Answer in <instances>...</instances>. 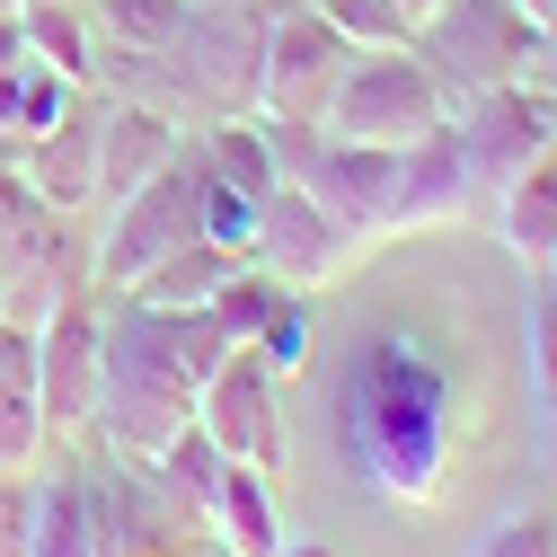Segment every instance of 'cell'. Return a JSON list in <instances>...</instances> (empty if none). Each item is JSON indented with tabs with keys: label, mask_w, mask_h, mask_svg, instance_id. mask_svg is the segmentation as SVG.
Returning a JSON list of instances; mask_svg holds the SVG:
<instances>
[{
	"label": "cell",
	"mask_w": 557,
	"mask_h": 557,
	"mask_svg": "<svg viewBox=\"0 0 557 557\" xmlns=\"http://www.w3.org/2000/svg\"><path fill=\"white\" fill-rule=\"evenodd\" d=\"M27 53L53 62L72 81H98V27H89V0H27Z\"/></svg>",
	"instance_id": "cell-21"
},
{
	"label": "cell",
	"mask_w": 557,
	"mask_h": 557,
	"mask_svg": "<svg viewBox=\"0 0 557 557\" xmlns=\"http://www.w3.org/2000/svg\"><path fill=\"white\" fill-rule=\"evenodd\" d=\"M469 195H478V177H469V160H460L451 115H443L434 133H416V143L398 151V177H389V231L460 222V213H469Z\"/></svg>",
	"instance_id": "cell-12"
},
{
	"label": "cell",
	"mask_w": 557,
	"mask_h": 557,
	"mask_svg": "<svg viewBox=\"0 0 557 557\" xmlns=\"http://www.w3.org/2000/svg\"><path fill=\"white\" fill-rule=\"evenodd\" d=\"M496 231H505V248L531 257V265L557 257V151L531 160L522 177H505V213H496Z\"/></svg>",
	"instance_id": "cell-19"
},
{
	"label": "cell",
	"mask_w": 557,
	"mask_h": 557,
	"mask_svg": "<svg viewBox=\"0 0 557 557\" xmlns=\"http://www.w3.org/2000/svg\"><path fill=\"white\" fill-rule=\"evenodd\" d=\"M345 62H355V45H345L310 0L301 10H274L265 18V72H257V115L274 124H319L336 81H345Z\"/></svg>",
	"instance_id": "cell-8"
},
{
	"label": "cell",
	"mask_w": 557,
	"mask_h": 557,
	"mask_svg": "<svg viewBox=\"0 0 557 557\" xmlns=\"http://www.w3.org/2000/svg\"><path fill=\"white\" fill-rule=\"evenodd\" d=\"M203 522H213V540H222V548H239V557H274V548H284L274 469H257V460H222L213 496H203Z\"/></svg>",
	"instance_id": "cell-16"
},
{
	"label": "cell",
	"mask_w": 557,
	"mask_h": 557,
	"mask_svg": "<svg viewBox=\"0 0 557 557\" xmlns=\"http://www.w3.org/2000/svg\"><path fill=\"white\" fill-rule=\"evenodd\" d=\"M548 293H557V257H548Z\"/></svg>",
	"instance_id": "cell-36"
},
{
	"label": "cell",
	"mask_w": 557,
	"mask_h": 557,
	"mask_svg": "<svg viewBox=\"0 0 557 557\" xmlns=\"http://www.w3.org/2000/svg\"><path fill=\"white\" fill-rule=\"evenodd\" d=\"M0 416H36V327L10 310H0Z\"/></svg>",
	"instance_id": "cell-26"
},
{
	"label": "cell",
	"mask_w": 557,
	"mask_h": 557,
	"mask_svg": "<svg viewBox=\"0 0 557 557\" xmlns=\"http://www.w3.org/2000/svg\"><path fill=\"white\" fill-rule=\"evenodd\" d=\"M27 557H98V478L81 460L27 478Z\"/></svg>",
	"instance_id": "cell-15"
},
{
	"label": "cell",
	"mask_w": 557,
	"mask_h": 557,
	"mask_svg": "<svg viewBox=\"0 0 557 557\" xmlns=\"http://www.w3.org/2000/svg\"><path fill=\"white\" fill-rule=\"evenodd\" d=\"M81 89L89 81H72V72H53V62H18V72H0V133H18V143H36L45 124H62L81 107Z\"/></svg>",
	"instance_id": "cell-20"
},
{
	"label": "cell",
	"mask_w": 557,
	"mask_h": 557,
	"mask_svg": "<svg viewBox=\"0 0 557 557\" xmlns=\"http://www.w3.org/2000/svg\"><path fill=\"white\" fill-rule=\"evenodd\" d=\"M469 557H557V513H505Z\"/></svg>",
	"instance_id": "cell-27"
},
{
	"label": "cell",
	"mask_w": 557,
	"mask_h": 557,
	"mask_svg": "<svg viewBox=\"0 0 557 557\" xmlns=\"http://www.w3.org/2000/svg\"><path fill=\"white\" fill-rule=\"evenodd\" d=\"M265 0H186V18L169 36L177 89L213 98L222 115H257V72H265Z\"/></svg>",
	"instance_id": "cell-5"
},
{
	"label": "cell",
	"mask_w": 557,
	"mask_h": 557,
	"mask_svg": "<svg viewBox=\"0 0 557 557\" xmlns=\"http://www.w3.org/2000/svg\"><path fill=\"white\" fill-rule=\"evenodd\" d=\"M0 10H27V0H0Z\"/></svg>",
	"instance_id": "cell-37"
},
{
	"label": "cell",
	"mask_w": 557,
	"mask_h": 557,
	"mask_svg": "<svg viewBox=\"0 0 557 557\" xmlns=\"http://www.w3.org/2000/svg\"><path fill=\"white\" fill-rule=\"evenodd\" d=\"M18 62H27V18L0 10V72H18Z\"/></svg>",
	"instance_id": "cell-31"
},
{
	"label": "cell",
	"mask_w": 557,
	"mask_h": 557,
	"mask_svg": "<svg viewBox=\"0 0 557 557\" xmlns=\"http://www.w3.org/2000/svg\"><path fill=\"white\" fill-rule=\"evenodd\" d=\"M186 416H195V381L169 345V319L115 293V319H98V416H89V434L107 451H124L133 469H151Z\"/></svg>",
	"instance_id": "cell-2"
},
{
	"label": "cell",
	"mask_w": 557,
	"mask_h": 557,
	"mask_svg": "<svg viewBox=\"0 0 557 557\" xmlns=\"http://www.w3.org/2000/svg\"><path fill=\"white\" fill-rule=\"evenodd\" d=\"M284 293H293V284H274L257 257H239V265H231V284L213 293V327H222L231 345H257V327L274 319V301H284Z\"/></svg>",
	"instance_id": "cell-23"
},
{
	"label": "cell",
	"mask_w": 557,
	"mask_h": 557,
	"mask_svg": "<svg viewBox=\"0 0 557 557\" xmlns=\"http://www.w3.org/2000/svg\"><path fill=\"white\" fill-rule=\"evenodd\" d=\"M36 416H45V443L89 434V416H98V310H89V293L53 301L36 319Z\"/></svg>",
	"instance_id": "cell-10"
},
{
	"label": "cell",
	"mask_w": 557,
	"mask_h": 557,
	"mask_svg": "<svg viewBox=\"0 0 557 557\" xmlns=\"http://www.w3.org/2000/svg\"><path fill=\"white\" fill-rule=\"evenodd\" d=\"M434 124H443V81H434V62L416 45L355 53L336 98H327V115H319V133H336V143H381V151H407Z\"/></svg>",
	"instance_id": "cell-3"
},
{
	"label": "cell",
	"mask_w": 557,
	"mask_h": 557,
	"mask_svg": "<svg viewBox=\"0 0 557 557\" xmlns=\"http://www.w3.org/2000/svg\"><path fill=\"white\" fill-rule=\"evenodd\" d=\"M98 124H107V89L89 81V89H81V107L62 115V124H45L36 143H27V160H18V169H27V186L53 203L62 222L98 203Z\"/></svg>",
	"instance_id": "cell-13"
},
{
	"label": "cell",
	"mask_w": 557,
	"mask_h": 557,
	"mask_svg": "<svg viewBox=\"0 0 557 557\" xmlns=\"http://www.w3.org/2000/svg\"><path fill=\"white\" fill-rule=\"evenodd\" d=\"M257 355H265L274 381H293V372L319 363V310H310V293H284V301H274V319L257 327Z\"/></svg>",
	"instance_id": "cell-24"
},
{
	"label": "cell",
	"mask_w": 557,
	"mask_h": 557,
	"mask_svg": "<svg viewBox=\"0 0 557 557\" xmlns=\"http://www.w3.org/2000/svg\"><path fill=\"white\" fill-rule=\"evenodd\" d=\"M274 557H336V548H327V540H293V531H284V548H274Z\"/></svg>",
	"instance_id": "cell-33"
},
{
	"label": "cell",
	"mask_w": 557,
	"mask_h": 557,
	"mask_svg": "<svg viewBox=\"0 0 557 557\" xmlns=\"http://www.w3.org/2000/svg\"><path fill=\"white\" fill-rule=\"evenodd\" d=\"M169 160H177V115L143 107V98H107V124H98V213L124 203L143 177H160Z\"/></svg>",
	"instance_id": "cell-14"
},
{
	"label": "cell",
	"mask_w": 557,
	"mask_h": 557,
	"mask_svg": "<svg viewBox=\"0 0 557 557\" xmlns=\"http://www.w3.org/2000/svg\"><path fill=\"white\" fill-rule=\"evenodd\" d=\"M248 257L274 274V284H293V293H319L327 274L355 257V231H336L327 222V203L310 195V186H274L265 203H257V239H248Z\"/></svg>",
	"instance_id": "cell-11"
},
{
	"label": "cell",
	"mask_w": 557,
	"mask_h": 557,
	"mask_svg": "<svg viewBox=\"0 0 557 557\" xmlns=\"http://www.w3.org/2000/svg\"><path fill=\"white\" fill-rule=\"evenodd\" d=\"M203 169H213L222 186H239V195H274L284 186V169H274V133H265V115H213V133H203Z\"/></svg>",
	"instance_id": "cell-18"
},
{
	"label": "cell",
	"mask_w": 557,
	"mask_h": 557,
	"mask_svg": "<svg viewBox=\"0 0 557 557\" xmlns=\"http://www.w3.org/2000/svg\"><path fill=\"white\" fill-rule=\"evenodd\" d=\"M53 443H45V425L36 416H0V469H36Z\"/></svg>",
	"instance_id": "cell-30"
},
{
	"label": "cell",
	"mask_w": 557,
	"mask_h": 557,
	"mask_svg": "<svg viewBox=\"0 0 557 557\" xmlns=\"http://www.w3.org/2000/svg\"><path fill=\"white\" fill-rule=\"evenodd\" d=\"M531 381H540V407H557V293L531 310Z\"/></svg>",
	"instance_id": "cell-28"
},
{
	"label": "cell",
	"mask_w": 557,
	"mask_h": 557,
	"mask_svg": "<svg viewBox=\"0 0 557 557\" xmlns=\"http://www.w3.org/2000/svg\"><path fill=\"white\" fill-rule=\"evenodd\" d=\"M398 10H407V18H416V27H425V18H434V10H443V0H398Z\"/></svg>",
	"instance_id": "cell-34"
},
{
	"label": "cell",
	"mask_w": 557,
	"mask_h": 557,
	"mask_svg": "<svg viewBox=\"0 0 557 557\" xmlns=\"http://www.w3.org/2000/svg\"><path fill=\"white\" fill-rule=\"evenodd\" d=\"M0 557H27V469H0Z\"/></svg>",
	"instance_id": "cell-29"
},
{
	"label": "cell",
	"mask_w": 557,
	"mask_h": 557,
	"mask_svg": "<svg viewBox=\"0 0 557 557\" xmlns=\"http://www.w3.org/2000/svg\"><path fill=\"white\" fill-rule=\"evenodd\" d=\"M416 53L434 62L443 98H460V89H486V81H531L540 27L513 0H443V10L416 27Z\"/></svg>",
	"instance_id": "cell-6"
},
{
	"label": "cell",
	"mask_w": 557,
	"mask_h": 557,
	"mask_svg": "<svg viewBox=\"0 0 557 557\" xmlns=\"http://www.w3.org/2000/svg\"><path fill=\"white\" fill-rule=\"evenodd\" d=\"M203 557H239V548H222V540H213V548H203Z\"/></svg>",
	"instance_id": "cell-35"
},
{
	"label": "cell",
	"mask_w": 557,
	"mask_h": 557,
	"mask_svg": "<svg viewBox=\"0 0 557 557\" xmlns=\"http://www.w3.org/2000/svg\"><path fill=\"white\" fill-rule=\"evenodd\" d=\"M195 203H203V151L177 143V160L160 177H143L124 203H107V231L89 248V293H124L143 265H160L169 248L195 239Z\"/></svg>",
	"instance_id": "cell-4"
},
{
	"label": "cell",
	"mask_w": 557,
	"mask_h": 557,
	"mask_svg": "<svg viewBox=\"0 0 557 557\" xmlns=\"http://www.w3.org/2000/svg\"><path fill=\"white\" fill-rule=\"evenodd\" d=\"M460 98L469 107L451 115V133H460V160H469L478 186H505V177H522L531 160L557 151V107H548L540 81H486V89H460Z\"/></svg>",
	"instance_id": "cell-9"
},
{
	"label": "cell",
	"mask_w": 557,
	"mask_h": 557,
	"mask_svg": "<svg viewBox=\"0 0 557 557\" xmlns=\"http://www.w3.org/2000/svg\"><path fill=\"white\" fill-rule=\"evenodd\" d=\"M195 425L222 443V460H257V469H274V478H284V460H293L284 381L265 372V355H257V345H231V355H222V372L195 389Z\"/></svg>",
	"instance_id": "cell-7"
},
{
	"label": "cell",
	"mask_w": 557,
	"mask_h": 557,
	"mask_svg": "<svg viewBox=\"0 0 557 557\" xmlns=\"http://www.w3.org/2000/svg\"><path fill=\"white\" fill-rule=\"evenodd\" d=\"M231 265H239V248H222V239H186V248H169L160 265L133 274L124 301H143V310H213V293L231 284Z\"/></svg>",
	"instance_id": "cell-17"
},
{
	"label": "cell",
	"mask_w": 557,
	"mask_h": 557,
	"mask_svg": "<svg viewBox=\"0 0 557 557\" xmlns=\"http://www.w3.org/2000/svg\"><path fill=\"white\" fill-rule=\"evenodd\" d=\"M460 381L416 327H363L336 355L327 434L355 496H381L398 513H425L451 496V443H460Z\"/></svg>",
	"instance_id": "cell-1"
},
{
	"label": "cell",
	"mask_w": 557,
	"mask_h": 557,
	"mask_svg": "<svg viewBox=\"0 0 557 557\" xmlns=\"http://www.w3.org/2000/svg\"><path fill=\"white\" fill-rule=\"evenodd\" d=\"M310 10L355 45V53H381V45H416V18L398 10V0H310Z\"/></svg>",
	"instance_id": "cell-25"
},
{
	"label": "cell",
	"mask_w": 557,
	"mask_h": 557,
	"mask_svg": "<svg viewBox=\"0 0 557 557\" xmlns=\"http://www.w3.org/2000/svg\"><path fill=\"white\" fill-rule=\"evenodd\" d=\"M177 18H186V0H89V27L115 53H169Z\"/></svg>",
	"instance_id": "cell-22"
},
{
	"label": "cell",
	"mask_w": 557,
	"mask_h": 557,
	"mask_svg": "<svg viewBox=\"0 0 557 557\" xmlns=\"http://www.w3.org/2000/svg\"><path fill=\"white\" fill-rule=\"evenodd\" d=\"M513 10H522V18H531V27H540V36H548V27H557V0H513Z\"/></svg>",
	"instance_id": "cell-32"
}]
</instances>
